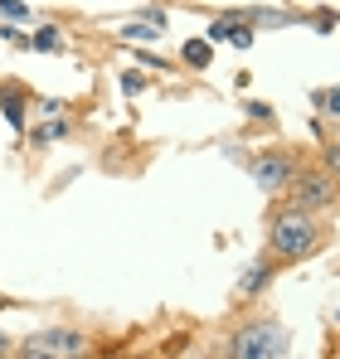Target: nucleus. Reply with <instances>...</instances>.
Here are the masks:
<instances>
[{
  "mask_svg": "<svg viewBox=\"0 0 340 359\" xmlns=\"http://www.w3.org/2000/svg\"><path fill=\"white\" fill-rule=\"evenodd\" d=\"M301 170V156L296 151H282V146H273V151H258L253 161H248V175L258 189H268V194H287V184L296 180Z\"/></svg>",
  "mask_w": 340,
  "mask_h": 359,
  "instance_id": "39448f33",
  "label": "nucleus"
},
{
  "mask_svg": "<svg viewBox=\"0 0 340 359\" xmlns=\"http://www.w3.org/2000/svg\"><path fill=\"white\" fill-rule=\"evenodd\" d=\"M156 34H161V29H156V25H146V20H136V25H126V29H122V39H131V44H136V39H156Z\"/></svg>",
  "mask_w": 340,
  "mask_h": 359,
  "instance_id": "9b49d317",
  "label": "nucleus"
},
{
  "mask_svg": "<svg viewBox=\"0 0 340 359\" xmlns=\"http://www.w3.org/2000/svg\"><path fill=\"white\" fill-rule=\"evenodd\" d=\"M180 59L190 63V68H209V59H214V44H209V39H185Z\"/></svg>",
  "mask_w": 340,
  "mask_h": 359,
  "instance_id": "6e6552de",
  "label": "nucleus"
},
{
  "mask_svg": "<svg viewBox=\"0 0 340 359\" xmlns=\"http://www.w3.org/2000/svg\"><path fill=\"white\" fill-rule=\"evenodd\" d=\"M141 88H146V78H141V73H122V93H126V97H136Z\"/></svg>",
  "mask_w": 340,
  "mask_h": 359,
  "instance_id": "2eb2a0df",
  "label": "nucleus"
},
{
  "mask_svg": "<svg viewBox=\"0 0 340 359\" xmlns=\"http://www.w3.org/2000/svg\"><path fill=\"white\" fill-rule=\"evenodd\" d=\"M326 170L340 180V146H326Z\"/></svg>",
  "mask_w": 340,
  "mask_h": 359,
  "instance_id": "dca6fc26",
  "label": "nucleus"
},
{
  "mask_svg": "<svg viewBox=\"0 0 340 359\" xmlns=\"http://www.w3.org/2000/svg\"><path fill=\"white\" fill-rule=\"evenodd\" d=\"M0 10H5L10 20H20V25H30V5H25V0H0Z\"/></svg>",
  "mask_w": 340,
  "mask_h": 359,
  "instance_id": "f8f14e48",
  "label": "nucleus"
},
{
  "mask_svg": "<svg viewBox=\"0 0 340 359\" xmlns=\"http://www.w3.org/2000/svg\"><path fill=\"white\" fill-rule=\"evenodd\" d=\"M273 277H277V257H263V262H253V267L238 277V287H233V306H248L253 297H263Z\"/></svg>",
  "mask_w": 340,
  "mask_h": 359,
  "instance_id": "423d86ee",
  "label": "nucleus"
},
{
  "mask_svg": "<svg viewBox=\"0 0 340 359\" xmlns=\"http://www.w3.org/2000/svg\"><path fill=\"white\" fill-rule=\"evenodd\" d=\"M58 136H68V121H63V117H54V121H44V126H34V131H30V141H34V146H49V141H58Z\"/></svg>",
  "mask_w": 340,
  "mask_h": 359,
  "instance_id": "9d476101",
  "label": "nucleus"
},
{
  "mask_svg": "<svg viewBox=\"0 0 340 359\" xmlns=\"http://www.w3.org/2000/svg\"><path fill=\"white\" fill-rule=\"evenodd\" d=\"M93 350V340L83 330H39V335H25L15 345L20 359H78Z\"/></svg>",
  "mask_w": 340,
  "mask_h": 359,
  "instance_id": "20e7f679",
  "label": "nucleus"
},
{
  "mask_svg": "<svg viewBox=\"0 0 340 359\" xmlns=\"http://www.w3.org/2000/svg\"><path fill=\"white\" fill-rule=\"evenodd\" d=\"M0 34H5V39L15 44V49H30V34H25L20 25H0Z\"/></svg>",
  "mask_w": 340,
  "mask_h": 359,
  "instance_id": "ddd939ff",
  "label": "nucleus"
},
{
  "mask_svg": "<svg viewBox=\"0 0 340 359\" xmlns=\"http://www.w3.org/2000/svg\"><path fill=\"white\" fill-rule=\"evenodd\" d=\"M316 25H321V34H326V29H336V15H331V10H316Z\"/></svg>",
  "mask_w": 340,
  "mask_h": 359,
  "instance_id": "f3484780",
  "label": "nucleus"
},
{
  "mask_svg": "<svg viewBox=\"0 0 340 359\" xmlns=\"http://www.w3.org/2000/svg\"><path fill=\"white\" fill-rule=\"evenodd\" d=\"M316 102H321L331 117H340V88H331V93H316Z\"/></svg>",
  "mask_w": 340,
  "mask_h": 359,
  "instance_id": "4468645a",
  "label": "nucleus"
},
{
  "mask_svg": "<svg viewBox=\"0 0 340 359\" xmlns=\"http://www.w3.org/2000/svg\"><path fill=\"white\" fill-rule=\"evenodd\" d=\"M287 199H292L296 209H311V214L336 209V204H340V180L331 175L326 165H301L296 180L287 184Z\"/></svg>",
  "mask_w": 340,
  "mask_h": 359,
  "instance_id": "7ed1b4c3",
  "label": "nucleus"
},
{
  "mask_svg": "<svg viewBox=\"0 0 340 359\" xmlns=\"http://www.w3.org/2000/svg\"><path fill=\"white\" fill-rule=\"evenodd\" d=\"M0 112H5V121H10L15 131H25V93H20L15 83H5V93H0Z\"/></svg>",
  "mask_w": 340,
  "mask_h": 359,
  "instance_id": "0eeeda50",
  "label": "nucleus"
},
{
  "mask_svg": "<svg viewBox=\"0 0 340 359\" xmlns=\"http://www.w3.org/2000/svg\"><path fill=\"white\" fill-rule=\"evenodd\" d=\"M326 248V233L316 224L311 209H296L292 199L273 209V224H268V257H277V267H292V262H306Z\"/></svg>",
  "mask_w": 340,
  "mask_h": 359,
  "instance_id": "f257e3e1",
  "label": "nucleus"
},
{
  "mask_svg": "<svg viewBox=\"0 0 340 359\" xmlns=\"http://www.w3.org/2000/svg\"><path fill=\"white\" fill-rule=\"evenodd\" d=\"M0 355H15V345H10V340H5V335H0Z\"/></svg>",
  "mask_w": 340,
  "mask_h": 359,
  "instance_id": "a211bd4d",
  "label": "nucleus"
},
{
  "mask_svg": "<svg viewBox=\"0 0 340 359\" xmlns=\"http://www.w3.org/2000/svg\"><path fill=\"white\" fill-rule=\"evenodd\" d=\"M224 355L228 359H277L287 355V335L273 320H248L224 340Z\"/></svg>",
  "mask_w": 340,
  "mask_h": 359,
  "instance_id": "f03ea898",
  "label": "nucleus"
},
{
  "mask_svg": "<svg viewBox=\"0 0 340 359\" xmlns=\"http://www.w3.org/2000/svg\"><path fill=\"white\" fill-rule=\"evenodd\" d=\"M30 49H44V54H58V49H63V34H58V25H39V29L30 34Z\"/></svg>",
  "mask_w": 340,
  "mask_h": 359,
  "instance_id": "1a4fd4ad",
  "label": "nucleus"
}]
</instances>
